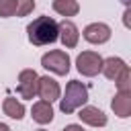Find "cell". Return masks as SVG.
Instances as JSON below:
<instances>
[{
    "label": "cell",
    "mask_w": 131,
    "mask_h": 131,
    "mask_svg": "<svg viewBox=\"0 0 131 131\" xmlns=\"http://www.w3.org/2000/svg\"><path fill=\"white\" fill-rule=\"evenodd\" d=\"M27 37L33 45L43 47L57 41V20L51 16H39L27 27Z\"/></svg>",
    "instance_id": "cell-1"
},
{
    "label": "cell",
    "mask_w": 131,
    "mask_h": 131,
    "mask_svg": "<svg viewBox=\"0 0 131 131\" xmlns=\"http://www.w3.org/2000/svg\"><path fill=\"white\" fill-rule=\"evenodd\" d=\"M86 100H88V88L80 80H70L68 86H66V94L59 102V108H61V113L72 115L76 108L84 106Z\"/></svg>",
    "instance_id": "cell-2"
},
{
    "label": "cell",
    "mask_w": 131,
    "mask_h": 131,
    "mask_svg": "<svg viewBox=\"0 0 131 131\" xmlns=\"http://www.w3.org/2000/svg\"><path fill=\"white\" fill-rule=\"evenodd\" d=\"M70 63H72L70 55L66 51H61V49H53V51H49V53H45L41 57V66L45 70L57 74V76H66L70 72Z\"/></svg>",
    "instance_id": "cell-3"
},
{
    "label": "cell",
    "mask_w": 131,
    "mask_h": 131,
    "mask_svg": "<svg viewBox=\"0 0 131 131\" xmlns=\"http://www.w3.org/2000/svg\"><path fill=\"white\" fill-rule=\"evenodd\" d=\"M76 68L82 76H96L102 68V57L96 53V51H82L78 57H76Z\"/></svg>",
    "instance_id": "cell-4"
},
{
    "label": "cell",
    "mask_w": 131,
    "mask_h": 131,
    "mask_svg": "<svg viewBox=\"0 0 131 131\" xmlns=\"http://www.w3.org/2000/svg\"><path fill=\"white\" fill-rule=\"evenodd\" d=\"M37 72L35 70H23L18 74V86H16V92L27 98V100H33V96L37 94Z\"/></svg>",
    "instance_id": "cell-5"
},
{
    "label": "cell",
    "mask_w": 131,
    "mask_h": 131,
    "mask_svg": "<svg viewBox=\"0 0 131 131\" xmlns=\"http://www.w3.org/2000/svg\"><path fill=\"white\" fill-rule=\"evenodd\" d=\"M84 39L92 45H102L111 39V27L104 23H90L84 29Z\"/></svg>",
    "instance_id": "cell-6"
},
{
    "label": "cell",
    "mask_w": 131,
    "mask_h": 131,
    "mask_svg": "<svg viewBox=\"0 0 131 131\" xmlns=\"http://www.w3.org/2000/svg\"><path fill=\"white\" fill-rule=\"evenodd\" d=\"M57 39L63 43V47L68 49H74L80 41V33H78V27L72 23V20H61L57 23Z\"/></svg>",
    "instance_id": "cell-7"
},
{
    "label": "cell",
    "mask_w": 131,
    "mask_h": 131,
    "mask_svg": "<svg viewBox=\"0 0 131 131\" xmlns=\"http://www.w3.org/2000/svg\"><path fill=\"white\" fill-rule=\"evenodd\" d=\"M37 94L41 96V100H47V102H53L61 96V90H59V84L49 78V76H39L37 80Z\"/></svg>",
    "instance_id": "cell-8"
},
{
    "label": "cell",
    "mask_w": 131,
    "mask_h": 131,
    "mask_svg": "<svg viewBox=\"0 0 131 131\" xmlns=\"http://www.w3.org/2000/svg\"><path fill=\"white\" fill-rule=\"evenodd\" d=\"M78 117L82 123H86L90 127H104L106 125V115L98 106H80Z\"/></svg>",
    "instance_id": "cell-9"
},
{
    "label": "cell",
    "mask_w": 131,
    "mask_h": 131,
    "mask_svg": "<svg viewBox=\"0 0 131 131\" xmlns=\"http://www.w3.org/2000/svg\"><path fill=\"white\" fill-rule=\"evenodd\" d=\"M127 68H129V66H127L121 57H106V59H102V68H100V72L104 74V78H108V80L115 82Z\"/></svg>",
    "instance_id": "cell-10"
},
{
    "label": "cell",
    "mask_w": 131,
    "mask_h": 131,
    "mask_svg": "<svg viewBox=\"0 0 131 131\" xmlns=\"http://www.w3.org/2000/svg\"><path fill=\"white\" fill-rule=\"evenodd\" d=\"M31 117H33V121L39 123V125L51 123V121H53V106H51V102H47V100L35 102L33 108H31Z\"/></svg>",
    "instance_id": "cell-11"
},
{
    "label": "cell",
    "mask_w": 131,
    "mask_h": 131,
    "mask_svg": "<svg viewBox=\"0 0 131 131\" xmlns=\"http://www.w3.org/2000/svg\"><path fill=\"white\" fill-rule=\"evenodd\" d=\"M111 108L119 119H127L131 115V92H117L111 102Z\"/></svg>",
    "instance_id": "cell-12"
},
{
    "label": "cell",
    "mask_w": 131,
    "mask_h": 131,
    "mask_svg": "<svg viewBox=\"0 0 131 131\" xmlns=\"http://www.w3.org/2000/svg\"><path fill=\"white\" fill-rule=\"evenodd\" d=\"M2 111H4L6 117L16 119V121L25 117V104H23L20 100H16L14 96H6V98H4V102H2Z\"/></svg>",
    "instance_id": "cell-13"
},
{
    "label": "cell",
    "mask_w": 131,
    "mask_h": 131,
    "mask_svg": "<svg viewBox=\"0 0 131 131\" xmlns=\"http://www.w3.org/2000/svg\"><path fill=\"white\" fill-rule=\"evenodd\" d=\"M53 10L61 16H76L80 12V4L76 0H53Z\"/></svg>",
    "instance_id": "cell-14"
},
{
    "label": "cell",
    "mask_w": 131,
    "mask_h": 131,
    "mask_svg": "<svg viewBox=\"0 0 131 131\" xmlns=\"http://www.w3.org/2000/svg\"><path fill=\"white\" fill-rule=\"evenodd\" d=\"M115 84H117V92H131V72H129V68L115 80Z\"/></svg>",
    "instance_id": "cell-15"
},
{
    "label": "cell",
    "mask_w": 131,
    "mask_h": 131,
    "mask_svg": "<svg viewBox=\"0 0 131 131\" xmlns=\"http://www.w3.org/2000/svg\"><path fill=\"white\" fill-rule=\"evenodd\" d=\"M33 8H35V0H16L14 14L16 16H27L29 12H33Z\"/></svg>",
    "instance_id": "cell-16"
},
{
    "label": "cell",
    "mask_w": 131,
    "mask_h": 131,
    "mask_svg": "<svg viewBox=\"0 0 131 131\" xmlns=\"http://www.w3.org/2000/svg\"><path fill=\"white\" fill-rule=\"evenodd\" d=\"M14 10H16V0H0V16L2 18L14 16Z\"/></svg>",
    "instance_id": "cell-17"
},
{
    "label": "cell",
    "mask_w": 131,
    "mask_h": 131,
    "mask_svg": "<svg viewBox=\"0 0 131 131\" xmlns=\"http://www.w3.org/2000/svg\"><path fill=\"white\" fill-rule=\"evenodd\" d=\"M63 131H84V127H82V125L72 123V125H66V127H63Z\"/></svg>",
    "instance_id": "cell-18"
},
{
    "label": "cell",
    "mask_w": 131,
    "mask_h": 131,
    "mask_svg": "<svg viewBox=\"0 0 131 131\" xmlns=\"http://www.w3.org/2000/svg\"><path fill=\"white\" fill-rule=\"evenodd\" d=\"M0 131H10V129H8V125H4V123H0Z\"/></svg>",
    "instance_id": "cell-19"
},
{
    "label": "cell",
    "mask_w": 131,
    "mask_h": 131,
    "mask_svg": "<svg viewBox=\"0 0 131 131\" xmlns=\"http://www.w3.org/2000/svg\"><path fill=\"white\" fill-rule=\"evenodd\" d=\"M121 2H125V4H127V2H129V0H121Z\"/></svg>",
    "instance_id": "cell-20"
},
{
    "label": "cell",
    "mask_w": 131,
    "mask_h": 131,
    "mask_svg": "<svg viewBox=\"0 0 131 131\" xmlns=\"http://www.w3.org/2000/svg\"><path fill=\"white\" fill-rule=\"evenodd\" d=\"M37 131H45V129H37Z\"/></svg>",
    "instance_id": "cell-21"
}]
</instances>
